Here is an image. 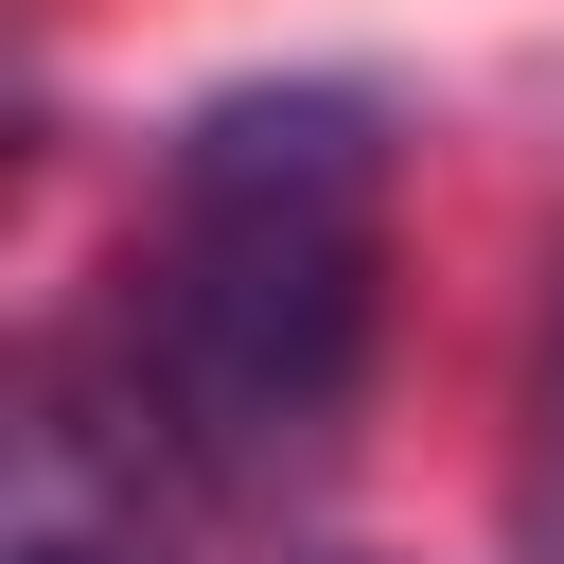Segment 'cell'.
Returning <instances> with one entry per match:
<instances>
[{"instance_id":"cell-1","label":"cell","mask_w":564,"mask_h":564,"mask_svg":"<svg viewBox=\"0 0 564 564\" xmlns=\"http://www.w3.org/2000/svg\"><path fill=\"white\" fill-rule=\"evenodd\" d=\"M388 317V123L352 88H229L159 159V229L123 264V352L212 494H282L335 458Z\"/></svg>"},{"instance_id":"cell-2","label":"cell","mask_w":564,"mask_h":564,"mask_svg":"<svg viewBox=\"0 0 564 564\" xmlns=\"http://www.w3.org/2000/svg\"><path fill=\"white\" fill-rule=\"evenodd\" d=\"M194 441L159 423L123 335H53L0 423V564H194Z\"/></svg>"},{"instance_id":"cell-3","label":"cell","mask_w":564,"mask_h":564,"mask_svg":"<svg viewBox=\"0 0 564 564\" xmlns=\"http://www.w3.org/2000/svg\"><path fill=\"white\" fill-rule=\"evenodd\" d=\"M511 546L564 564V282H546V352H529V441H511Z\"/></svg>"}]
</instances>
